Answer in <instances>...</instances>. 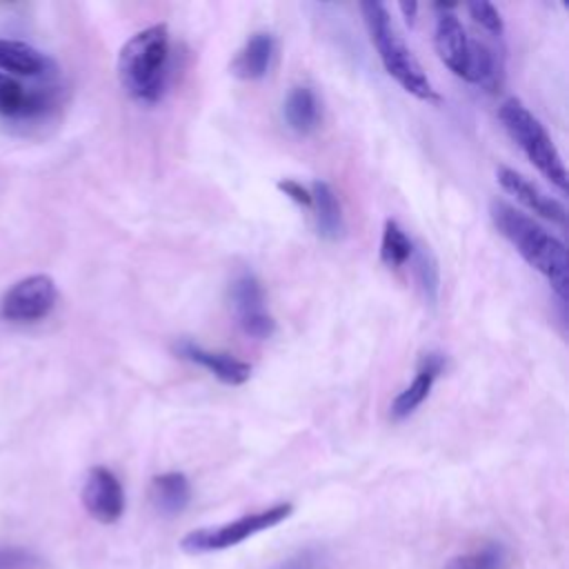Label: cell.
I'll return each instance as SVG.
<instances>
[{"label":"cell","mask_w":569,"mask_h":569,"mask_svg":"<svg viewBox=\"0 0 569 569\" xmlns=\"http://www.w3.org/2000/svg\"><path fill=\"white\" fill-rule=\"evenodd\" d=\"M398 9L402 11V16H405V20L411 24L413 20H416V11H418V2H400L398 4Z\"/></svg>","instance_id":"484cf974"},{"label":"cell","mask_w":569,"mask_h":569,"mask_svg":"<svg viewBox=\"0 0 569 569\" xmlns=\"http://www.w3.org/2000/svg\"><path fill=\"white\" fill-rule=\"evenodd\" d=\"M413 262H416V276L420 282V289L425 293V300L429 305L438 302L440 296V267L436 256L431 253L429 247H418L413 249Z\"/></svg>","instance_id":"44dd1931"},{"label":"cell","mask_w":569,"mask_h":569,"mask_svg":"<svg viewBox=\"0 0 569 569\" xmlns=\"http://www.w3.org/2000/svg\"><path fill=\"white\" fill-rule=\"evenodd\" d=\"M229 302L236 322L247 336L256 340H267L273 336L276 320L267 309L264 289L253 271L242 269L240 273H236L229 287Z\"/></svg>","instance_id":"52a82bcc"},{"label":"cell","mask_w":569,"mask_h":569,"mask_svg":"<svg viewBox=\"0 0 569 569\" xmlns=\"http://www.w3.org/2000/svg\"><path fill=\"white\" fill-rule=\"evenodd\" d=\"M467 11H469L471 20H473L476 24H480V29H485L487 33L498 36V38L502 36V31H505V22H502L500 11H498L491 2H487V0H473V2H467Z\"/></svg>","instance_id":"603a6c76"},{"label":"cell","mask_w":569,"mask_h":569,"mask_svg":"<svg viewBox=\"0 0 569 569\" xmlns=\"http://www.w3.org/2000/svg\"><path fill=\"white\" fill-rule=\"evenodd\" d=\"M0 69L27 78H53L58 67L40 49L22 42L0 38Z\"/></svg>","instance_id":"5bb4252c"},{"label":"cell","mask_w":569,"mask_h":569,"mask_svg":"<svg viewBox=\"0 0 569 569\" xmlns=\"http://www.w3.org/2000/svg\"><path fill=\"white\" fill-rule=\"evenodd\" d=\"M413 242L407 236V231L391 218L385 220L382 224V236H380V262L389 269L402 267L407 260L413 256Z\"/></svg>","instance_id":"ffe728a7"},{"label":"cell","mask_w":569,"mask_h":569,"mask_svg":"<svg viewBox=\"0 0 569 569\" xmlns=\"http://www.w3.org/2000/svg\"><path fill=\"white\" fill-rule=\"evenodd\" d=\"M173 351L202 367L204 371H209L213 378H218L222 385H229V387H238V385H244L249 378H251V365L231 356V353H222V351H209L191 340H180L176 342Z\"/></svg>","instance_id":"7c38bea8"},{"label":"cell","mask_w":569,"mask_h":569,"mask_svg":"<svg viewBox=\"0 0 569 569\" xmlns=\"http://www.w3.org/2000/svg\"><path fill=\"white\" fill-rule=\"evenodd\" d=\"M149 502L164 518L182 513L191 502L189 478L180 471H164L153 476L149 482Z\"/></svg>","instance_id":"9a60e30c"},{"label":"cell","mask_w":569,"mask_h":569,"mask_svg":"<svg viewBox=\"0 0 569 569\" xmlns=\"http://www.w3.org/2000/svg\"><path fill=\"white\" fill-rule=\"evenodd\" d=\"M360 11H362L369 40L376 47L385 71L413 98L425 102H438L440 100L438 91L433 89L425 69L416 60L413 51L407 47L400 31L396 29L389 9L382 2L371 0V2H360Z\"/></svg>","instance_id":"3957f363"},{"label":"cell","mask_w":569,"mask_h":569,"mask_svg":"<svg viewBox=\"0 0 569 569\" xmlns=\"http://www.w3.org/2000/svg\"><path fill=\"white\" fill-rule=\"evenodd\" d=\"M489 216L498 233L522 256V260L547 278L560 300H567L565 242L505 200L493 198L489 202Z\"/></svg>","instance_id":"6da1fadb"},{"label":"cell","mask_w":569,"mask_h":569,"mask_svg":"<svg viewBox=\"0 0 569 569\" xmlns=\"http://www.w3.org/2000/svg\"><path fill=\"white\" fill-rule=\"evenodd\" d=\"M58 302V287L51 276L33 273L9 287L0 300V316L9 322L29 325L44 320Z\"/></svg>","instance_id":"8992f818"},{"label":"cell","mask_w":569,"mask_h":569,"mask_svg":"<svg viewBox=\"0 0 569 569\" xmlns=\"http://www.w3.org/2000/svg\"><path fill=\"white\" fill-rule=\"evenodd\" d=\"M171 64V40L167 24H151L133 33L118 53V80L124 93L142 104L162 98Z\"/></svg>","instance_id":"7a4b0ae2"},{"label":"cell","mask_w":569,"mask_h":569,"mask_svg":"<svg viewBox=\"0 0 569 569\" xmlns=\"http://www.w3.org/2000/svg\"><path fill=\"white\" fill-rule=\"evenodd\" d=\"M293 513L291 502H276L267 509L244 513L236 520L222 522L218 527H200L191 529L180 538V549L189 556H202V553H213V551H224L229 547L240 545L242 540L267 531L282 520H287Z\"/></svg>","instance_id":"5b68a950"},{"label":"cell","mask_w":569,"mask_h":569,"mask_svg":"<svg viewBox=\"0 0 569 569\" xmlns=\"http://www.w3.org/2000/svg\"><path fill=\"white\" fill-rule=\"evenodd\" d=\"M273 51H276L273 36L267 31H256L240 47V51L231 60L229 69L240 80H260L269 73Z\"/></svg>","instance_id":"2e32d148"},{"label":"cell","mask_w":569,"mask_h":569,"mask_svg":"<svg viewBox=\"0 0 569 569\" xmlns=\"http://www.w3.org/2000/svg\"><path fill=\"white\" fill-rule=\"evenodd\" d=\"M442 369H445V358L440 353L422 356L413 380L391 400L389 418L393 422H400V420L409 418L429 398V393L433 389V382L442 373Z\"/></svg>","instance_id":"4fadbf2b"},{"label":"cell","mask_w":569,"mask_h":569,"mask_svg":"<svg viewBox=\"0 0 569 569\" xmlns=\"http://www.w3.org/2000/svg\"><path fill=\"white\" fill-rule=\"evenodd\" d=\"M329 567H331V558L327 549L318 545H309L278 560L271 569H329Z\"/></svg>","instance_id":"7402d4cb"},{"label":"cell","mask_w":569,"mask_h":569,"mask_svg":"<svg viewBox=\"0 0 569 569\" xmlns=\"http://www.w3.org/2000/svg\"><path fill=\"white\" fill-rule=\"evenodd\" d=\"M276 187H278V191H282L289 200H293L296 204H300V207H305V209H311V189H307L302 182L291 180V178H284V180H278Z\"/></svg>","instance_id":"d4e9b609"},{"label":"cell","mask_w":569,"mask_h":569,"mask_svg":"<svg viewBox=\"0 0 569 569\" xmlns=\"http://www.w3.org/2000/svg\"><path fill=\"white\" fill-rule=\"evenodd\" d=\"M47 562L24 547H0V569H44Z\"/></svg>","instance_id":"cb8c5ba5"},{"label":"cell","mask_w":569,"mask_h":569,"mask_svg":"<svg viewBox=\"0 0 569 569\" xmlns=\"http://www.w3.org/2000/svg\"><path fill=\"white\" fill-rule=\"evenodd\" d=\"M311 211L316 218V229L318 236L325 240H338L345 231V220H342V207L336 196V191L322 182L316 180L311 184Z\"/></svg>","instance_id":"ac0fdd59"},{"label":"cell","mask_w":569,"mask_h":569,"mask_svg":"<svg viewBox=\"0 0 569 569\" xmlns=\"http://www.w3.org/2000/svg\"><path fill=\"white\" fill-rule=\"evenodd\" d=\"M453 4H436L438 18L433 29V47L442 64L458 78L469 82L471 60H473V40L467 36L460 18L453 11Z\"/></svg>","instance_id":"ba28073f"},{"label":"cell","mask_w":569,"mask_h":569,"mask_svg":"<svg viewBox=\"0 0 569 569\" xmlns=\"http://www.w3.org/2000/svg\"><path fill=\"white\" fill-rule=\"evenodd\" d=\"M58 87L24 89L11 76L0 73V116L4 118H38L58 104Z\"/></svg>","instance_id":"30bf717a"},{"label":"cell","mask_w":569,"mask_h":569,"mask_svg":"<svg viewBox=\"0 0 569 569\" xmlns=\"http://www.w3.org/2000/svg\"><path fill=\"white\" fill-rule=\"evenodd\" d=\"M513 553L500 540H487L465 553L451 556L445 569H511Z\"/></svg>","instance_id":"d6986e66"},{"label":"cell","mask_w":569,"mask_h":569,"mask_svg":"<svg viewBox=\"0 0 569 569\" xmlns=\"http://www.w3.org/2000/svg\"><path fill=\"white\" fill-rule=\"evenodd\" d=\"M282 116L291 131H296L300 136L313 133L320 124V102H318L316 91L305 84L293 87L284 98Z\"/></svg>","instance_id":"e0dca14e"},{"label":"cell","mask_w":569,"mask_h":569,"mask_svg":"<svg viewBox=\"0 0 569 569\" xmlns=\"http://www.w3.org/2000/svg\"><path fill=\"white\" fill-rule=\"evenodd\" d=\"M82 505L93 520L102 525L118 522L124 513V489L118 476L102 465L91 467L82 485Z\"/></svg>","instance_id":"9c48e42d"},{"label":"cell","mask_w":569,"mask_h":569,"mask_svg":"<svg viewBox=\"0 0 569 569\" xmlns=\"http://www.w3.org/2000/svg\"><path fill=\"white\" fill-rule=\"evenodd\" d=\"M498 118L511 140L522 149L527 160L562 193L567 191V169L558 147L545 124L518 98H507L498 107Z\"/></svg>","instance_id":"277c9868"},{"label":"cell","mask_w":569,"mask_h":569,"mask_svg":"<svg viewBox=\"0 0 569 569\" xmlns=\"http://www.w3.org/2000/svg\"><path fill=\"white\" fill-rule=\"evenodd\" d=\"M496 178L500 182V187L513 196L522 207H527L531 213L551 220L556 224H567V209L560 200L547 196L540 187H536L533 182H529L525 176H520L518 171L509 169V167H500L496 171Z\"/></svg>","instance_id":"8fae6325"}]
</instances>
